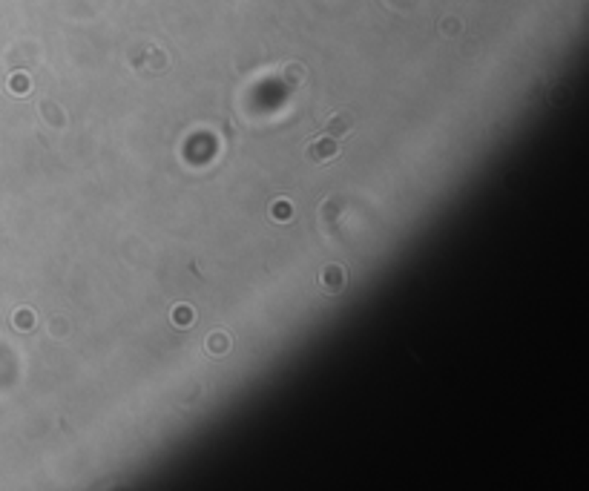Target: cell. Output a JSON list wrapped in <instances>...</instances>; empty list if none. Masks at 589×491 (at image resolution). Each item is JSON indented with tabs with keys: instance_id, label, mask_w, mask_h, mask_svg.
Masks as SVG:
<instances>
[{
	"instance_id": "cell-1",
	"label": "cell",
	"mask_w": 589,
	"mask_h": 491,
	"mask_svg": "<svg viewBox=\"0 0 589 491\" xmlns=\"http://www.w3.org/2000/svg\"><path fill=\"white\" fill-rule=\"evenodd\" d=\"M308 161L310 164H325V161H331V158H336L339 155V141L336 138H319V141H314L308 146Z\"/></svg>"
},
{
	"instance_id": "cell-3",
	"label": "cell",
	"mask_w": 589,
	"mask_h": 491,
	"mask_svg": "<svg viewBox=\"0 0 589 491\" xmlns=\"http://www.w3.org/2000/svg\"><path fill=\"white\" fill-rule=\"evenodd\" d=\"M322 282H325L328 290H339L342 285H345V273H342V268H325Z\"/></svg>"
},
{
	"instance_id": "cell-5",
	"label": "cell",
	"mask_w": 589,
	"mask_h": 491,
	"mask_svg": "<svg viewBox=\"0 0 589 491\" xmlns=\"http://www.w3.org/2000/svg\"><path fill=\"white\" fill-rule=\"evenodd\" d=\"M290 204L288 201H276V207H273V219H288L290 216Z\"/></svg>"
},
{
	"instance_id": "cell-4",
	"label": "cell",
	"mask_w": 589,
	"mask_h": 491,
	"mask_svg": "<svg viewBox=\"0 0 589 491\" xmlns=\"http://www.w3.org/2000/svg\"><path fill=\"white\" fill-rule=\"evenodd\" d=\"M213 353H224L227 348H231V342H227V336L224 334H213L210 336V345H207Z\"/></svg>"
},
{
	"instance_id": "cell-6",
	"label": "cell",
	"mask_w": 589,
	"mask_h": 491,
	"mask_svg": "<svg viewBox=\"0 0 589 491\" xmlns=\"http://www.w3.org/2000/svg\"><path fill=\"white\" fill-rule=\"evenodd\" d=\"M187 316H190V314H187V310H178V319H175V322H178V325H187V322H190Z\"/></svg>"
},
{
	"instance_id": "cell-2",
	"label": "cell",
	"mask_w": 589,
	"mask_h": 491,
	"mask_svg": "<svg viewBox=\"0 0 589 491\" xmlns=\"http://www.w3.org/2000/svg\"><path fill=\"white\" fill-rule=\"evenodd\" d=\"M351 127H354L351 116H345V112H336V116L328 121V127H325V133H328L331 138H339V135H348Z\"/></svg>"
}]
</instances>
